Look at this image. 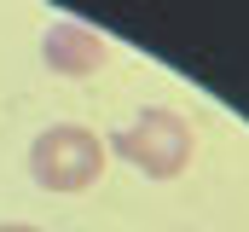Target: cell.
Here are the masks:
<instances>
[{"mask_svg":"<svg viewBox=\"0 0 249 232\" xmlns=\"http://www.w3.org/2000/svg\"><path fill=\"white\" fill-rule=\"evenodd\" d=\"M0 232H41V227H29V221H0Z\"/></svg>","mask_w":249,"mask_h":232,"instance_id":"cell-4","label":"cell"},{"mask_svg":"<svg viewBox=\"0 0 249 232\" xmlns=\"http://www.w3.org/2000/svg\"><path fill=\"white\" fill-rule=\"evenodd\" d=\"M105 151H116L122 163H133L145 180H174L191 163V122L180 111H168V105H145L127 128L110 134Z\"/></svg>","mask_w":249,"mask_h":232,"instance_id":"cell-1","label":"cell"},{"mask_svg":"<svg viewBox=\"0 0 249 232\" xmlns=\"http://www.w3.org/2000/svg\"><path fill=\"white\" fill-rule=\"evenodd\" d=\"M41 58H47V70H53V76H70V81H81V76H93V70L105 64V41H99L87 23H75V18H58V23L41 35Z\"/></svg>","mask_w":249,"mask_h":232,"instance_id":"cell-3","label":"cell"},{"mask_svg":"<svg viewBox=\"0 0 249 232\" xmlns=\"http://www.w3.org/2000/svg\"><path fill=\"white\" fill-rule=\"evenodd\" d=\"M29 174L47 192H87L105 174V139L81 122H53L29 145Z\"/></svg>","mask_w":249,"mask_h":232,"instance_id":"cell-2","label":"cell"}]
</instances>
